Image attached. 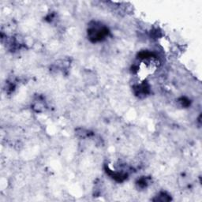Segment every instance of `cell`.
<instances>
[{"label":"cell","instance_id":"cell-1","mask_svg":"<svg viewBox=\"0 0 202 202\" xmlns=\"http://www.w3.org/2000/svg\"><path fill=\"white\" fill-rule=\"evenodd\" d=\"M109 30L106 26L94 23L88 30V36L91 42L97 43L104 41L108 36Z\"/></svg>","mask_w":202,"mask_h":202},{"label":"cell","instance_id":"cell-2","mask_svg":"<svg viewBox=\"0 0 202 202\" xmlns=\"http://www.w3.org/2000/svg\"><path fill=\"white\" fill-rule=\"evenodd\" d=\"M134 92L135 96L139 98H144L150 92V86L148 83L143 82L134 87Z\"/></svg>","mask_w":202,"mask_h":202},{"label":"cell","instance_id":"cell-4","mask_svg":"<svg viewBox=\"0 0 202 202\" xmlns=\"http://www.w3.org/2000/svg\"><path fill=\"white\" fill-rule=\"evenodd\" d=\"M171 200L170 195H168L166 192H161L159 194V195L156 196V198L154 199V200H160V201H168Z\"/></svg>","mask_w":202,"mask_h":202},{"label":"cell","instance_id":"cell-5","mask_svg":"<svg viewBox=\"0 0 202 202\" xmlns=\"http://www.w3.org/2000/svg\"><path fill=\"white\" fill-rule=\"evenodd\" d=\"M179 102L181 104V105L182 107H188L189 104H190V102H189V100H188L187 98L185 97H182L181 99H179Z\"/></svg>","mask_w":202,"mask_h":202},{"label":"cell","instance_id":"cell-3","mask_svg":"<svg viewBox=\"0 0 202 202\" xmlns=\"http://www.w3.org/2000/svg\"><path fill=\"white\" fill-rule=\"evenodd\" d=\"M137 185L140 189H145L149 185V179L146 177H142L138 179V181L137 182Z\"/></svg>","mask_w":202,"mask_h":202}]
</instances>
